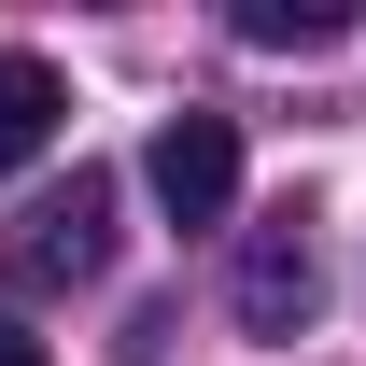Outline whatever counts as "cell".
<instances>
[{
	"mask_svg": "<svg viewBox=\"0 0 366 366\" xmlns=\"http://www.w3.org/2000/svg\"><path fill=\"white\" fill-rule=\"evenodd\" d=\"M0 268L29 282V296H71V282H99V268H113V169L43 183V197L14 212V239H0Z\"/></svg>",
	"mask_w": 366,
	"mask_h": 366,
	"instance_id": "6da1fadb",
	"label": "cell"
},
{
	"mask_svg": "<svg viewBox=\"0 0 366 366\" xmlns=\"http://www.w3.org/2000/svg\"><path fill=\"white\" fill-rule=\"evenodd\" d=\"M239 338H310V310H324V239H310V212H268V226L239 239Z\"/></svg>",
	"mask_w": 366,
	"mask_h": 366,
	"instance_id": "7a4b0ae2",
	"label": "cell"
},
{
	"mask_svg": "<svg viewBox=\"0 0 366 366\" xmlns=\"http://www.w3.org/2000/svg\"><path fill=\"white\" fill-rule=\"evenodd\" d=\"M141 183H155L169 226H226L239 212V127L226 113H169V127L141 141Z\"/></svg>",
	"mask_w": 366,
	"mask_h": 366,
	"instance_id": "3957f363",
	"label": "cell"
},
{
	"mask_svg": "<svg viewBox=\"0 0 366 366\" xmlns=\"http://www.w3.org/2000/svg\"><path fill=\"white\" fill-rule=\"evenodd\" d=\"M56 127H71V85H56V71H43L29 43H0V183L29 169V155H43Z\"/></svg>",
	"mask_w": 366,
	"mask_h": 366,
	"instance_id": "277c9868",
	"label": "cell"
},
{
	"mask_svg": "<svg viewBox=\"0 0 366 366\" xmlns=\"http://www.w3.org/2000/svg\"><path fill=\"white\" fill-rule=\"evenodd\" d=\"M338 29H352L338 0H239V43H268V56H324Z\"/></svg>",
	"mask_w": 366,
	"mask_h": 366,
	"instance_id": "5b68a950",
	"label": "cell"
},
{
	"mask_svg": "<svg viewBox=\"0 0 366 366\" xmlns=\"http://www.w3.org/2000/svg\"><path fill=\"white\" fill-rule=\"evenodd\" d=\"M0 366H56L43 338H29V310H0Z\"/></svg>",
	"mask_w": 366,
	"mask_h": 366,
	"instance_id": "8992f818",
	"label": "cell"
}]
</instances>
